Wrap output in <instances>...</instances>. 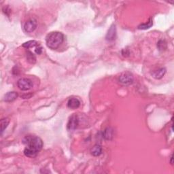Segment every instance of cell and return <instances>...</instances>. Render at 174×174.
I'll list each match as a JSON object with an SVG mask.
<instances>
[{
  "instance_id": "cell-17",
  "label": "cell",
  "mask_w": 174,
  "mask_h": 174,
  "mask_svg": "<svg viewBox=\"0 0 174 174\" xmlns=\"http://www.w3.org/2000/svg\"><path fill=\"white\" fill-rule=\"evenodd\" d=\"M157 46H158V48H159V50H164V49L167 48V44L165 43V41L160 40L159 41H158Z\"/></svg>"
},
{
  "instance_id": "cell-7",
  "label": "cell",
  "mask_w": 174,
  "mask_h": 174,
  "mask_svg": "<svg viewBox=\"0 0 174 174\" xmlns=\"http://www.w3.org/2000/svg\"><path fill=\"white\" fill-rule=\"evenodd\" d=\"M116 27L114 25H112L110 27V29L108 30L105 38L108 41H113L116 39Z\"/></svg>"
},
{
  "instance_id": "cell-2",
  "label": "cell",
  "mask_w": 174,
  "mask_h": 174,
  "mask_svg": "<svg viewBox=\"0 0 174 174\" xmlns=\"http://www.w3.org/2000/svg\"><path fill=\"white\" fill-rule=\"evenodd\" d=\"M64 40L63 34L59 32H53L46 35V42L49 48L56 50L63 43Z\"/></svg>"
},
{
  "instance_id": "cell-12",
  "label": "cell",
  "mask_w": 174,
  "mask_h": 174,
  "mask_svg": "<svg viewBox=\"0 0 174 174\" xmlns=\"http://www.w3.org/2000/svg\"><path fill=\"white\" fill-rule=\"evenodd\" d=\"M113 129L110 127H108L103 132V137L107 140H110L113 137Z\"/></svg>"
},
{
  "instance_id": "cell-9",
  "label": "cell",
  "mask_w": 174,
  "mask_h": 174,
  "mask_svg": "<svg viewBox=\"0 0 174 174\" xmlns=\"http://www.w3.org/2000/svg\"><path fill=\"white\" fill-rule=\"evenodd\" d=\"M166 74V69L160 68L152 72V76L156 79H161Z\"/></svg>"
},
{
  "instance_id": "cell-8",
  "label": "cell",
  "mask_w": 174,
  "mask_h": 174,
  "mask_svg": "<svg viewBox=\"0 0 174 174\" xmlns=\"http://www.w3.org/2000/svg\"><path fill=\"white\" fill-rule=\"evenodd\" d=\"M80 101L77 98H70L67 101V107L70 109H77L80 107Z\"/></svg>"
},
{
  "instance_id": "cell-3",
  "label": "cell",
  "mask_w": 174,
  "mask_h": 174,
  "mask_svg": "<svg viewBox=\"0 0 174 174\" xmlns=\"http://www.w3.org/2000/svg\"><path fill=\"white\" fill-rule=\"evenodd\" d=\"M17 86L19 89L23 91L30 90L33 87V82L28 78H20L17 82Z\"/></svg>"
},
{
  "instance_id": "cell-18",
  "label": "cell",
  "mask_w": 174,
  "mask_h": 174,
  "mask_svg": "<svg viewBox=\"0 0 174 174\" xmlns=\"http://www.w3.org/2000/svg\"><path fill=\"white\" fill-rule=\"evenodd\" d=\"M171 164H173V154H171Z\"/></svg>"
},
{
  "instance_id": "cell-11",
  "label": "cell",
  "mask_w": 174,
  "mask_h": 174,
  "mask_svg": "<svg viewBox=\"0 0 174 174\" xmlns=\"http://www.w3.org/2000/svg\"><path fill=\"white\" fill-rule=\"evenodd\" d=\"M90 152H91V154L94 156V157H98L102 152V148H101L100 145L96 144L90 150Z\"/></svg>"
},
{
  "instance_id": "cell-16",
  "label": "cell",
  "mask_w": 174,
  "mask_h": 174,
  "mask_svg": "<svg viewBox=\"0 0 174 174\" xmlns=\"http://www.w3.org/2000/svg\"><path fill=\"white\" fill-rule=\"evenodd\" d=\"M152 26V19H150V20L147 23L139 25L138 29H147L151 27Z\"/></svg>"
},
{
  "instance_id": "cell-4",
  "label": "cell",
  "mask_w": 174,
  "mask_h": 174,
  "mask_svg": "<svg viewBox=\"0 0 174 174\" xmlns=\"http://www.w3.org/2000/svg\"><path fill=\"white\" fill-rule=\"evenodd\" d=\"M133 76L131 74L129 73V72H126L121 75V76L119 77V82L121 83L122 84L128 86L131 84H133Z\"/></svg>"
},
{
  "instance_id": "cell-6",
  "label": "cell",
  "mask_w": 174,
  "mask_h": 174,
  "mask_svg": "<svg viewBox=\"0 0 174 174\" xmlns=\"http://www.w3.org/2000/svg\"><path fill=\"white\" fill-rule=\"evenodd\" d=\"M78 124L79 119L76 114H74L69 118V120L67 123V129L69 131H74L78 126Z\"/></svg>"
},
{
  "instance_id": "cell-1",
  "label": "cell",
  "mask_w": 174,
  "mask_h": 174,
  "mask_svg": "<svg viewBox=\"0 0 174 174\" xmlns=\"http://www.w3.org/2000/svg\"><path fill=\"white\" fill-rule=\"evenodd\" d=\"M23 143L26 146L24 154L29 158L35 157L43 147L42 140L35 136H25L23 139Z\"/></svg>"
},
{
  "instance_id": "cell-13",
  "label": "cell",
  "mask_w": 174,
  "mask_h": 174,
  "mask_svg": "<svg viewBox=\"0 0 174 174\" xmlns=\"http://www.w3.org/2000/svg\"><path fill=\"white\" fill-rule=\"evenodd\" d=\"M39 45H40V44H39L38 41H36L35 40H31V41H27V42H25L23 44V47L25 48L26 49H30L32 48H34L35 49V48Z\"/></svg>"
},
{
  "instance_id": "cell-14",
  "label": "cell",
  "mask_w": 174,
  "mask_h": 174,
  "mask_svg": "<svg viewBox=\"0 0 174 174\" xmlns=\"http://www.w3.org/2000/svg\"><path fill=\"white\" fill-rule=\"evenodd\" d=\"M27 61L32 64H34L36 61V57L35 54L29 50L27 52Z\"/></svg>"
},
{
  "instance_id": "cell-5",
  "label": "cell",
  "mask_w": 174,
  "mask_h": 174,
  "mask_svg": "<svg viewBox=\"0 0 174 174\" xmlns=\"http://www.w3.org/2000/svg\"><path fill=\"white\" fill-rule=\"evenodd\" d=\"M37 25H38L37 20L35 19H31L25 23L24 27L23 28H24L25 32L31 33L35 30V29L37 28Z\"/></svg>"
},
{
  "instance_id": "cell-10",
  "label": "cell",
  "mask_w": 174,
  "mask_h": 174,
  "mask_svg": "<svg viewBox=\"0 0 174 174\" xmlns=\"http://www.w3.org/2000/svg\"><path fill=\"white\" fill-rule=\"evenodd\" d=\"M18 94L16 92H8L4 96V101L6 102H12L17 99Z\"/></svg>"
},
{
  "instance_id": "cell-15",
  "label": "cell",
  "mask_w": 174,
  "mask_h": 174,
  "mask_svg": "<svg viewBox=\"0 0 174 174\" xmlns=\"http://www.w3.org/2000/svg\"><path fill=\"white\" fill-rule=\"evenodd\" d=\"M10 123V120L8 118H3L1 120V123H0V126H1V133H2L4 131V130L6 129Z\"/></svg>"
}]
</instances>
